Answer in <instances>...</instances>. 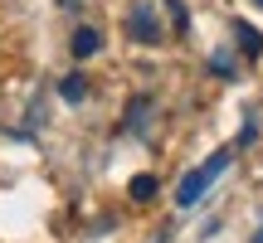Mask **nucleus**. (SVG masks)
Returning <instances> with one entry per match:
<instances>
[{
    "instance_id": "obj_1",
    "label": "nucleus",
    "mask_w": 263,
    "mask_h": 243,
    "mask_svg": "<svg viewBox=\"0 0 263 243\" xmlns=\"http://www.w3.org/2000/svg\"><path fill=\"white\" fill-rule=\"evenodd\" d=\"M229 160H234L229 151H215V156H210L205 166H195L185 180H180V190H176V205H180V209H195L200 199H205V190H210V185H215V180L229 170Z\"/></svg>"
},
{
    "instance_id": "obj_2",
    "label": "nucleus",
    "mask_w": 263,
    "mask_h": 243,
    "mask_svg": "<svg viewBox=\"0 0 263 243\" xmlns=\"http://www.w3.org/2000/svg\"><path fill=\"white\" fill-rule=\"evenodd\" d=\"M127 34L137 39V44H146V49L166 44V29H161V19H156V5H151V0H137V5L127 10Z\"/></svg>"
},
{
    "instance_id": "obj_3",
    "label": "nucleus",
    "mask_w": 263,
    "mask_h": 243,
    "mask_svg": "<svg viewBox=\"0 0 263 243\" xmlns=\"http://www.w3.org/2000/svg\"><path fill=\"white\" fill-rule=\"evenodd\" d=\"M68 49H73V58H93L98 49H103V34H98L93 25H78V29H73V44H68Z\"/></svg>"
},
{
    "instance_id": "obj_4",
    "label": "nucleus",
    "mask_w": 263,
    "mask_h": 243,
    "mask_svg": "<svg viewBox=\"0 0 263 243\" xmlns=\"http://www.w3.org/2000/svg\"><path fill=\"white\" fill-rule=\"evenodd\" d=\"M59 93H64L68 103H83V97H88V83H83V73H68L64 83H59Z\"/></svg>"
},
{
    "instance_id": "obj_5",
    "label": "nucleus",
    "mask_w": 263,
    "mask_h": 243,
    "mask_svg": "<svg viewBox=\"0 0 263 243\" xmlns=\"http://www.w3.org/2000/svg\"><path fill=\"white\" fill-rule=\"evenodd\" d=\"M146 112H151V97H137V103L127 107V127L141 131V127H146Z\"/></svg>"
},
{
    "instance_id": "obj_6",
    "label": "nucleus",
    "mask_w": 263,
    "mask_h": 243,
    "mask_svg": "<svg viewBox=\"0 0 263 243\" xmlns=\"http://www.w3.org/2000/svg\"><path fill=\"white\" fill-rule=\"evenodd\" d=\"M151 195H156V175H137L132 180V199H137V205H146Z\"/></svg>"
},
{
    "instance_id": "obj_7",
    "label": "nucleus",
    "mask_w": 263,
    "mask_h": 243,
    "mask_svg": "<svg viewBox=\"0 0 263 243\" xmlns=\"http://www.w3.org/2000/svg\"><path fill=\"white\" fill-rule=\"evenodd\" d=\"M234 34H239V44H244V54H263V34H254L249 25H234Z\"/></svg>"
},
{
    "instance_id": "obj_8",
    "label": "nucleus",
    "mask_w": 263,
    "mask_h": 243,
    "mask_svg": "<svg viewBox=\"0 0 263 243\" xmlns=\"http://www.w3.org/2000/svg\"><path fill=\"white\" fill-rule=\"evenodd\" d=\"M258 5H263V0H258Z\"/></svg>"
}]
</instances>
